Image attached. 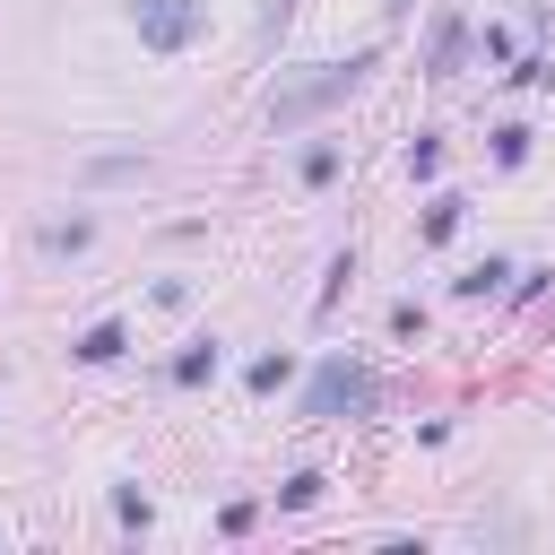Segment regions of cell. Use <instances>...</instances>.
<instances>
[{
	"label": "cell",
	"mask_w": 555,
	"mask_h": 555,
	"mask_svg": "<svg viewBox=\"0 0 555 555\" xmlns=\"http://www.w3.org/2000/svg\"><path fill=\"white\" fill-rule=\"evenodd\" d=\"M286 373H295V364H286V356H260V364H251V390H278V382H286Z\"/></svg>",
	"instance_id": "5bb4252c"
},
{
	"label": "cell",
	"mask_w": 555,
	"mask_h": 555,
	"mask_svg": "<svg viewBox=\"0 0 555 555\" xmlns=\"http://www.w3.org/2000/svg\"><path fill=\"white\" fill-rule=\"evenodd\" d=\"M382 69V52H356V61H321V69H304V78H286L278 95H269V130H304V121H321L330 104H347L364 78Z\"/></svg>",
	"instance_id": "6da1fadb"
},
{
	"label": "cell",
	"mask_w": 555,
	"mask_h": 555,
	"mask_svg": "<svg viewBox=\"0 0 555 555\" xmlns=\"http://www.w3.org/2000/svg\"><path fill=\"white\" fill-rule=\"evenodd\" d=\"M208 373H217V347H208V338H199V347H182V356H173V382H208Z\"/></svg>",
	"instance_id": "ba28073f"
},
{
	"label": "cell",
	"mask_w": 555,
	"mask_h": 555,
	"mask_svg": "<svg viewBox=\"0 0 555 555\" xmlns=\"http://www.w3.org/2000/svg\"><path fill=\"white\" fill-rule=\"evenodd\" d=\"M460 35H468L460 17H434V43H425V69H434V78H451V69H460Z\"/></svg>",
	"instance_id": "277c9868"
},
{
	"label": "cell",
	"mask_w": 555,
	"mask_h": 555,
	"mask_svg": "<svg viewBox=\"0 0 555 555\" xmlns=\"http://www.w3.org/2000/svg\"><path fill=\"white\" fill-rule=\"evenodd\" d=\"M208 26V0H139V43L147 52H182Z\"/></svg>",
	"instance_id": "3957f363"
},
{
	"label": "cell",
	"mask_w": 555,
	"mask_h": 555,
	"mask_svg": "<svg viewBox=\"0 0 555 555\" xmlns=\"http://www.w3.org/2000/svg\"><path fill=\"white\" fill-rule=\"evenodd\" d=\"M95 243V225L87 217H69V225H43V251H87Z\"/></svg>",
	"instance_id": "52a82bcc"
},
{
	"label": "cell",
	"mask_w": 555,
	"mask_h": 555,
	"mask_svg": "<svg viewBox=\"0 0 555 555\" xmlns=\"http://www.w3.org/2000/svg\"><path fill=\"white\" fill-rule=\"evenodd\" d=\"M121 347H130V330H121V321H95V330H78V364H113Z\"/></svg>",
	"instance_id": "5b68a950"
},
{
	"label": "cell",
	"mask_w": 555,
	"mask_h": 555,
	"mask_svg": "<svg viewBox=\"0 0 555 555\" xmlns=\"http://www.w3.org/2000/svg\"><path fill=\"white\" fill-rule=\"evenodd\" d=\"M434 165H442V139H425V130H416V147H408V173H416V182H425V173H434Z\"/></svg>",
	"instance_id": "8fae6325"
},
{
	"label": "cell",
	"mask_w": 555,
	"mask_h": 555,
	"mask_svg": "<svg viewBox=\"0 0 555 555\" xmlns=\"http://www.w3.org/2000/svg\"><path fill=\"white\" fill-rule=\"evenodd\" d=\"M338 173V147H304V182H330Z\"/></svg>",
	"instance_id": "4fadbf2b"
},
{
	"label": "cell",
	"mask_w": 555,
	"mask_h": 555,
	"mask_svg": "<svg viewBox=\"0 0 555 555\" xmlns=\"http://www.w3.org/2000/svg\"><path fill=\"white\" fill-rule=\"evenodd\" d=\"M338 408H347V416H356V408H373V373H364V364H347V356H330V364L312 373V390H304V416H312V425H321V416H338Z\"/></svg>",
	"instance_id": "7a4b0ae2"
},
{
	"label": "cell",
	"mask_w": 555,
	"mask_h": 555,
	"mask_svg": "<svg viewBox=\"0 0 555 555\" xmlns=\"http://www.w3.org/2000/svg\"><path fill=\"white\" fill-rule=\"evenodd\" d=\"M278 503H286V512H304V503H321V477H312V468H295V477L278 486Z\"/></svg>",
	"instance_id": "9c48e42d"
},
{
	"label": "cell",
	"mask_w": 555,
	"mask_h": 555,
	"mask_svg": "<svg viewBox=\"0 0 555 555\" xmlns=\"http://www.w3.org/2000/svg\"><path fill=\"white\" fill-rule=\"evenodd\" d=\"M503 278H512V269H503V260H486V269H468V278H460V295H494Z\"/></svg>",
	"instance_id": "7c38bea8"
},
{
	"label": "cell",
	"mask_w": 555,
	"mask_h": 555,
	"mask_svg": "<svg viewBox=\"0 0 555 555\" xmlns=\"http://www.w3.org/2000/svg\"><path fill=\"white\" fill-rule=\"evenodd\" d=\"M460 208H468V199H451V191H442V199L425 208V243H451V234H460Z\"/></svg>",
	"instance_id": "8992f818"
},
{
	"label": "cell",
	"mask_w": 555,
	"mask_h": 555,
	"mask_svg": "<svg viewBox=\"0 0 555 555\" xmlns=\"http://www.w3.org/2000/svg\"><path fill=\"white\" fill-rule=\"evenodd\" d=\"M520 156H529V130L503 121V130H494V165H520Z\"/></svg>",
	"instance_id": "30bf717a"
}]
</instances>
